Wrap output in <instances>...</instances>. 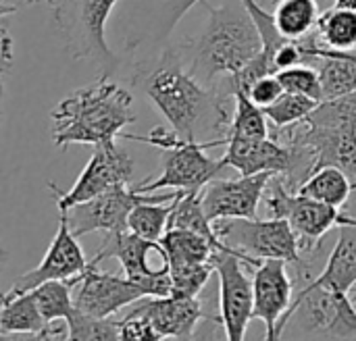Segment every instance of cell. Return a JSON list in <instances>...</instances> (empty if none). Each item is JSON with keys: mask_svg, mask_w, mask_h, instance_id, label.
I'll return each mask as SVG.
<instances>
[{"mask_svg": "<svg viewBox=\"0 0 356 341\" xmlns=\"http://www.w3.org/2000/svg\"><path fill=\"white\" fill-rule=\"evenodd\" d=\"M188 71L207 88L225 96L229 81L263 50L259 27L246 4H209V21L186 44ZM229 100V98H227Z\"/></svg>", "mask_w": 356, "mask_h": 341, "instance_id": "cell-1", "label": "cell"}, {"mask_svg": "<svg viewBox=\"0 0 356 341\" xmlns=\"http://www.w3.org/2000/svg\"><path fill=\"white\" fill-rule=\"evenodd\" d=\"M144 94L169 121L171 129L188 140H200L204 133H221L229 129L227 100L215 90L198 81L171 50L161 63L146 73Z\"/></svg>", "mask_w": 356, "mask_h": 341, "instance_id": "cell-2", "label": "cell"}, {"mask_svg": "<svg viewBox=\"0 0 356 341\" xmlns=\"http://www.w3.org/2000/svg\"><path fill=\"white\" fill-rule=\"evenodd\" d=\"M52 138L60 148L115 142L136 121L134 96L104 73L96 83L63 98L52 110Z\"/></svg>", "mask_w": 356, "mask_h": 341, "instance_id": "cell-3", "label": "cell"}, {"mask_svg": "<svg viewBox=\"0 0 356 341\" xmlns=\"http://www.w3.org/2000/svg\"><path fill=\"white\" fill-rule=\"evenodd\" d=\"M121 138L150 144L163 150V169L159 177L154 181L146 179L140 185H136V190L142 194H154L156 190H177L184 194L200 192L225 167L221 158L215 160L207 154L209 148L223 146V138L221 140L215 138L211 142H198L179 135L175 129L167 131L165 127H156L148 135L121 133Z\"/></svg>", "mask_w": 356, "mask_h": 341, "instance_id": "cell-4", "label": "cell"}, {"mask_svg": "<svg viewBox=\"0 0 356 341\" xmlns=\"http://www.w3.org/2000/svg\"><path fill=\"white\" fill-rule=\"evenodd\" d=\"M292 319H296L298 323L296 331L307 338H319V340L356 338V308L350 302V294L340 290L305 283L277 325V340L284 335Z\"/></svg>", "mask_w": 356, "mask_h": 341, "instance_id": "cell-5", "label": "cell"}, {"mask_svg": "<svg viewBox=\"0 0 356 341\" xmlns=\"http://www.w3.org/2000/svg\"><path fill=\"white\" fill-rule=\"evenodd\" d=\"M223 244L246 256L248 267H259L267 258H282L290 265L302 260L298 235L286 219H219L213 223Z\"/></svg>", "mask_w": 356, "mask_h": 341, "instance_id": "cell-6", "label": "cell"}, {"mask_svg": "<svg viewBox=\"0 0 356 341\" xmlns=\"http://www.w3.org/2000/svg\"><path fill=\"white\" fill-rule=\"evenodd\" d=\"M267 210L271 217L286 219L294 233L298 235L302 254H311L321 246V240L342 225H350V217L342 215L338 206L313 200L305 194L292 192L280 179L269 183V194H265Z\"/></svg>", "mask_w": 356, "mask_h": 341, "instance_id": "cell-7", "label": "cell"}, {"mask_svg": "<svg viewBox=\"0 0 356 341\" xmlns=\"http://www.w3.org/2000/svg\"><path fill=\"white\" fill-rule=\"evenodd\" d=\"M177 196H179L177 190H169L167 194H142L136 188L123 183V185H113L106 192L94 196L92 200L79 202L60 215L67 217L69 227L77 238L94 231L119 233L129 229V215L138 204L171 202Z\"/></svg>", "mask_w": 356, "mask_h": 341, "instance_id": "cell-8", "label": "cell"}, {"mask_svg": "<svg viewBox=\"0 0 356 341\" xmlns=\"http://www.w3.org/2000/svg\"><path fill=\"white\" fill-rule=\"evenodd\" d=\"M150 252H159L163 256V246L161 242H152L146 240L134 231H119V233H111L106 244L98 250V254L94 256L96 263H102L108 256H115L121 267L123 273L140 285V290L144 292V296H152V298H161V296H171L173 294V279H171V271L169 265L163 263L161 269H152L148 263V254Z\"/></svg>", "mask_w": 356, "mask_h": 341, "instance_id": "cell-9", "label": "cell"}, {"mask_svg": "<svg viewBox=\"0 0 356 341\" xmlns=\"http://www.w3.org/2000/svg\"><path fill=\"white\" fill-rule=\"evenodd\" d=\"M213 265L219 281V313L225 338L242 341L254 310L252 279L244 271L248 263L240 252H215Z\"/></svg>", "mask_w": 356, "mask_h": 341, "instance_id": "cell-10", "label": "cell"}, {"mask_svg": "<svg viewBox=\"0 0 356 341\" xmlns=\"http://www.w3.org/2000/svg\"><path fill=\"white\" fill-rule=\"evenodd\" d=\"M131 175H134L131 156L125 150H121L115 142H104L94 146L88 165L83 167L71 190L63 192L54 183H48V188L56 196L58 213H67L71 206L92 200L94 196L106 192L113 185H123V183L129 185Z\"/></svg>", "mask_w": 356, "mask_h": 341, "instance_id": "cell-11", "label": "cell"}, {"mask_svg": "<svg viewBox=\"0 0 356 341\" xmlns=\"http://www.w3.org/2000/svg\"><path fill=\"white\" fill-rule=\"evenodd\" d=\"M275 175H240L238 179H213L200 190V202L207 217L219 219H257L259 204L265 198Z\"/></svg>", "mask_w": 356, "mask_h": 341, "instance_id": "cell-12", "label": "cell"}, {"mask_svg": "<svg viewBox=\"0 0 356 341\" xmlns=\"http://www.w3.org/2000/svg\"><path fill=\"white\" fill-rule=\"evenodd\" d=\"M98 263L92 258L83 271L81 281L75 288V308L94 317H113L121 308L144 300V292L127 275L117 277L108 271H98Z\"/></svg>", "mask_w": 356, "mask_h": 341, "instance_id": "cell-13", "label": "cell"}, {"mask_svg": "<svg viewBox=\"0 0 356 341\" xmlns=\"http://www.w3.org/2000/svg\"><path fill=\"white\" fill-rule=\"evenodd\" d=\"M88 267H90V263L77 244V235L71 231L67 217L60 215L56 235H54L50 248L46 250L42 263L35 269L17 277L13 288L6 294H25V292L35 290L38 285H42L46 281L79 277V275H83V271Z\"/></svg>", "mask_w": 356, "mask_h": 341, "instance_id": "cell-14", "label": "cell"}, {"mask_svg": "<svg viewBox=\"0 0 356 341\" xmlns=\"http://www.w3.org/2000/svg\"><path fill=\"white\" fill-rule=\"evenodd\" d=\"M277 133H284L286 140L309 146L315 154V171L323 167H338L350 177L356 188V129L298 123L294 127L280 129Z\"/></svg>", "mask_w": 356, "mask_h": 341, "instance_id": "cell-15", "label": "cell"}, {"mask_svg": "<svg viewBox=\"0 0 356 341\" xmlns=\"http://www.w3.org/2000/svg\"><path fill=\"white\" fill-rule=\"evenodd\" d=\"M254 310L252 321L265 323V340H277V325L294 300V283L288 273V263L282 258L263 260L254 275Z\"/></svg>", "mask_w": 356, "mask_h": 341, "instance_id": "cell-16", "label": "cell"}, {"mask_svg": "<svg viewBox=\"0 0 356 341\" xmlns=\"http://www.w3.org/2000/svg\"><path fill=\"white\" fill-rule=\"evenodd\" d=\"M131 315L146 317L163 340H192L198 323L204 319L202 302L188 296H161L144 298Z\"/></svg>", "mask_w": 356, "mask_h": 341, "instance_id": "cell-17", "label": "cell"}, {"mask_svg": "<svg viewBox=\"0 0 356 341\" xmlns=\"http://www.w3.org/2000/svg\"><path fill=\"white\" fill-rule=\"evenodd\" d=\"M305 56L319 60V77L323 88V98L332 100L356 90V52H340L321 46L311 40H302Z\"/></svg>", "mask_w": 356, "mask_h": 341, "instance_id": "cell-18", "label": "cell"}, {"mask_svg": "<svg viewBox=\"0 0 356 341\" xmlns=\"http://www.w3.org/2000/svg\"><path fill=\"white\" fill-rule=\"evenodd\" d=\"M338 229V244L334 246L323 271L309 283L350 294L356 285V225H342Z\"/></svg>", "mask_w": 356, "mask_h": 341, "instance_id": "cell-19", "label": "cell"}, {"mask_svg": "<svg viewBox=\"0 0 356 341\" xmlns=\"http://www.w3.org/2000/svg\"><path fill=\"white\" fill-rule=\"evenodd\" d=\"M163 246V263L169 265H198V263H213V254L217 248L213 246L211 240L204 235L181 229V227H171L167 233L161 238Z\"/></svg>", "mask_w": 356, "mask_h": 341, "instance_id": "cell-20", "label": "cell"}, {"mask_svg": "<svg viewBox=\"0 0 356 341\" xmlns=\"http://www.w3.org/2000/svg\"><path fill=\"white\" fill-rule=\"evenodd\" d=\"M46 321L38 308V302L31 292L25 294H4L0 310V335L27 333L35 335L44 329Z\"/></svg>", "mask_w": 356, "mask_h": 341, "instance_id": "cell-21", "label": "cell"}, {"mask_svg": "<svg viewBox=\"0 0 356 341\" xmlns=\"http://www.w3.org/2000/svg\"><path fill=\"white\" fill-rule=\"evenodd\" d=\"M115 4L117 0H81L79 6V23L86 38V52H92L100 60H108V63L115 58V54L106 46L104 29Z\"/></svg>", "mask_w": 356, "mask_h": 341, "instance_id": "cell-22", "label": "cell"}, {"mask_svg": "<svg viewBox=\"0 0 356 341\" xmlns=\"http://www.w3.org/2000/svg\"><path fill=\"white\" fill-rule=\"evenodd\" d=\"M355 190V183L350 181V177L344 171H340L338 167H323V169H317L300 185L298 194H305L313 200L342 208Z\"/></svg>", "mask_w": 356, "mask_h": 341, "instance_id": "cell-23", "label": "cell"}, {"mask_svg": "<svg viewBox=\"0 0 356 341\" xmlns=\"http://www.w3.org/2000/svg\"><path fill=\"white\" fill-rule=\"evenodd\" d=\"M321 6L317 0H277L275 2V23L280 31L290 40H305L321 17Z\"/></svg>", "mask_w": 356, "mask_h": 341, "instance_id": "cell-24", "label": "cell"}, {"mask_svg": "<svg viewBox=\"0 0 356 341\" xmlns=\"http://www.w3.org/2000/svg\"><path fill=\"white\" fill-rule=\"evenodd\" d=\"M317 33L332 50H356V8L332 6L323 10L317 21Z\"/></svg>", "mask_w": 356, "mask_h": 341, "instance_id": "cell-25", "label": "cell"}, {"mask_svg": "<svg viewBox=\"0 0 356 341\" xmlns=\"http://www.w3.org/2000/svg\"><path fill=\"white\" fill-rule=\"evenodd\" d=\"M81 281L79 277H71V279H54V281H46L42 285H38L35 290H31L38 308L44 317L46 323L52 321H67L75 308L73 302V290L77 288V283Z\"/></svg>", "mask_w": 356, "mask_h": 341, "instance_id": "cell-26", "label": "cell"}, {"mask_svg": "<svg viewBox=\"0 0 356 341\" xmlns=\"http://www.w3.org/2000/svg\"><path fill=\"white\" fill-rule=\"evenodd\" d=\"M227 135L269 138V119H267L265 110L259 104H254L246 92L234 94V117H232Z\"/></svg>", "mask_w": 356, "mask_h": 341, "instance_id": "cell-27", "label": "cell"}, {"mask_svg": "<svg viewBox=\"0 0 356 341\" xmlns=\"http://www.w3.org/2000/svg\"><path fill=\"white\" fill-rule=\"evenodd\" d=\"M173 206H175V200L138 204L129 215V231H134V233H138V235H142L146 240L161 242V238L169 229Z\"/></svg>", "mask_w": 356, "mask_h": 341, "instance_id": "cell-28", "label": "cell"}, {"mask_svg": "<svg viewBox=\"0 0 356 341\" xmlns=\"http://www.w3.org/2000/svg\"><path fill=\"white\" fill-rule=\"evenodd\" d=\"M317 100L302 96V94H294V92H284L273 104L265 106V115L271 123L273 129H288L294 127L298 123H305L309 119V115L317 108Z\"/></svg>", "mask_w": 356, "mask_h": 341, "instance_id": "cell-29", "label": "cell"}, {"mask_svg": "<svg viewBox=\"0 0 356 341\" xmlns=\"http://www.w3.org/2000/svg\"><path fill=\"white\" fill-rule=\"evenodd\" d=\"M69 340L71 341H113L121 340V321H113L111 317H94L83 310L73 308L67 319Z\"/></svg>", "mask_w": 356, "mask_h": 341, "instance_id": "cell-30", "label": "cell"}, {"mask_svg": "<svg viewBox=\"0 0 356 341\" xmlns=\"http://www.w3.org/2000/svg\"><path fill=\"white\" fill-rule=\"evenodd\" d=\"M321 127H353L356 129V90L350 94L323 100L305 121Z\"/></svg>", "mask_w": 356, "mask_h": 341, "instance_id": "cell-31", "label": "cell"}, {"mask_svg": "<svg viewBox=\"0 0 356 341\" xmlns=\"http://www.w3.org/2000/svg\"><path fill=\"white\" fill-rule=\"evenodd\" d=\"M169 265V263H167ZM171 279H173V294L198 298L207 288L211 275L215 273L213 263H198V265H169Z\"/></svg>", "mask_w": 356, "mask_h": 341, "instance_id": "cell-32", "label": "cell"}, {"mask_svg": "<svg viewBox=\"0 0 356 341\" xmlns=\"http://www.w3.org/2000/svg\"><path fill=\"white\" fill-rule=\"evenodd\" d=\"M277 77H280L286 92L302 94V96H309V98H313L317 102L325 100L319 71H315L311 67L296 65V67H290V69H282V71H277Z\"/></svg>", "mask_w": 356, "mask_h": 341, "instance_id": "cell-33", "label": "cell"}, {"mask_svg": "<svg viewBox=\"0 0 356 341\" xmlns=\"http://www.w3.org/2000/svg\"><path fill=\"white\" fill-rule=\"evenodd\" d=\"M286 90H284V85H282V81H280V77H277V73H271V75H263V77H259L248 90H246V94L250 96V100L254 102V104H259L261 108H265V106H269V104H273L282 94H284Z\"/></svg>", "mask_w": 356, "mask_h": 341, "instance_id": "cell-34", "label": "cell"}, {"mask_svg": "<svg viewBox=\"0 0 356 341\" xmlns=\"http://www.w3.org/2000/svg\"><path fill=\"white\" fill-rule=\"evenodd\" d=\"M121 340L142 341V340H163L156 329L152 327V323L146 317L140 315H127L121 321Z\"/></svg>", "mask_w": 356, "mask_h": 341, "instance_id": "cell-35", "label": "cell"}, {"mask_svg": "<svg viewBox=\"0 0 356 341\" xmlns=\"http://www.w3.org/2000/svg\"><path fill=\"white\" fill-rule=\"evenodd\" d=\"M196 2H200V0H165L167 13H169V17H167V33L177 25V21H179Z\"/></svg>", "mask_w": 356, "mask_h": 341, "instance_id": "cell-36", "label": "cell"}, {"mask_svg": "<svg viewBox=\"0 0 356 341\" xmlns=\"http://www.w3.org/2000/svg\"><path fill=\"white\" fill-rule=\"evenodd\" d=\"M10 46H13V42H10V38H8V33H6V27H2V60H4V69L8 67V63H10V58H13Z\"/></svg>", "mask_w": 356, "mask_h": 341, "instance_id": "cell-37", "label": "cell"}, {"mask_svg": "<svg viewBox=\"0 0 356 341\" xmlns=\"http://www.w3.org/2000/svg\"><path fill=\"white\" fill-rule=\"evenodd\" d=\"M273 2H277V0H273ZM317 4L321 6V10H327V8L336 6V0H317Z\"/></svg>", "mask_w": 356, "mask_h": 341, "instance_id": "cell-38", "label": "cell"}, {"mask_svg": "<svg viewBox=\"0 0 356 341\" xmlns=\"http://www.w3.org/2000/svg\"><path fill=\"white\" fill-rule=\"evenodd\" d=\"M336 6H346V8H356V0H336Z\"/></svg>", "mask_w": 356, "mask_h": 341, "instance_id": "cell-39", "label": "cell"}, {"mask_svg": "<svg viewBox=\"0 0 356 341\" xmlns=\"http://www.w3.org/2000/svg\"><path fill=\"white\" fill-rule=\"evenodd\" d=\"M8 2H19V0H4V6H6ZM29 2H31V0H29ZM48 2H52V0H48Z\"/></svg>", "mask_w": 356, "mask_h": 341, "instance_id": "cell-40", "label": "cell"}, {"mask_svg": "<svg viewBox=\"0 0 356 341\" xmlns=\"http://www.w3.org/2000/svg\"><path fill=\"white\" fill-rule=\"evenodd\" d=\"M350 225H356V219H355V217H350Z\"/></svg>", "mask_w": 356, "mask_h": 341, "instance_id": "cell-41", "label": "cell"}]
</instances>
